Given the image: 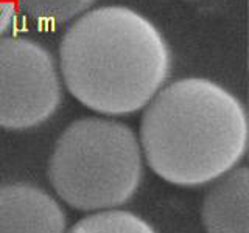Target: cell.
<instances>
[{
    "label": "cell",
    "instance_id": "cell-1",
    "mask_svg": "<svg viewBox=\"0 0 249 233\" xmlns=\"http://www.w3.org/2000/svg\"><path fill=\"white\" fill-rule=\"evenodd\" d=\"M59 67L69 92L105 115H129L154 98L171 72L165 37L128 6L81 14L62 36Z\"/></svg>",
    "mask_w": 249,
    "mask_h": 233
},
{
    "label": "cell",
    "instance_id": "cell-2",
    "mask_svg": "<svg viewBox=\"0 0 249 233\" xmlns=\"http://www.w3.org/2000/svg\"><path fill=\"white\" fill-rule=\"evenodd\" d=\"M142 150L159 177L199 186L229 173L245 157L248 115L243 103L207 78H182L146 104Z\"/></svg>",
    "mask_w": 249,
    "mask_h": 233
},
{
    "label": "cell",
    "instance_id": "cell-3",
    "mask_svg": "<svg viewBox=\"0 0 249 233\" xmlns=\"http://www.w3.org/2000/svg\"><path fill=\"white\" fill-rule=\"evenodd\" d=\"M142 176V151L132 129L97 116L67 126L49 163L54 191L70 207L83 212L128 202Z\"/></svg>",
    "mask_w": 249,
    "mask_h": 233
},
{
    "label": "cell",
    "instance_id": "cell-4",
    "mask_svg": "<svg viewBox=\"0 0 249 233\" xmlns=\"http://www.w3.org/2000/svg\"><path fill=\"white\" fill-rule=\"evenodd\" d=\"M62 100L53 54L27 37H0V128H36Z\"/></svg>",
    "mask_w": 249,
    "mask_h": 233
},
{
    "label": "cell",
    "instance_id": "cell-5",
    "mask_svg": "<svg viewBox=\"0 0 249 233\" xmlns=\"http://www.w3.org/2000/svg\"><path fill=\"white\" fill-rule=\"evenodd\" d=\"M66 215L49 193L30 183L0 186V233H64Z\"/></svg>",
    "mask_w": 249,
    "mask_h": 233
},
{
    "label": "cell",
    "instance_id": "cell-6",
    "mask_svg": "<svg viewBox=\"0 0 249 233\" xmlns=\"http://www.w3.org/2000/svg\"><path fill=\"white\" fill-rule=\"evenodd\" d=\"M248 186L246 166L218 177L202 205V222L207 233H249Z\"/></svg>",
    "mask_w": 249,
    "mask_h": 233
},
{
    "label": "cell",
    "instance_id": "cell-7",
    "mask_svg": "<svg viewBox=\"0 0 249 233\" xmlns=\"http://www.w3.org/2000/svg\"><path fill=\"white\" fill-rule=\"evenodd\" d=\"M93 2L95 0H18V6L39 27L53 28L81 16Z\"/></svg>",
    "mask_w": 249,
    "mask_h": 233
},
{
    "label": "cell",
    "instance_id": "cell-8",
    "mask_svg": "<svg viewBox=\"0 0 249 233\" xmlns=\"http://www.w3.org/2000/svg\"><path fill=\"white\" fill-rule=\"evenodd\" d=\"M69 233H156L146 221L122 210L95 213L78 221Z\"/></svg>",
    "mask_w": 249,
    "mask_h": 233
},
{
    "label": "cell",
    "instance_id": "cell-9",
    "mask_svg": "<svg viewBox=\"0 0 249 233\" xmlns=\"http://www.w3.org/2000/svg\"><path fill=\"white\" fill-rule=\"evenodd\" d=\"M18 13V0H0V36L11 28Z\"/></svg>",
    "mask_w": 249,
    "mask_h": 233
}]
</instances>
